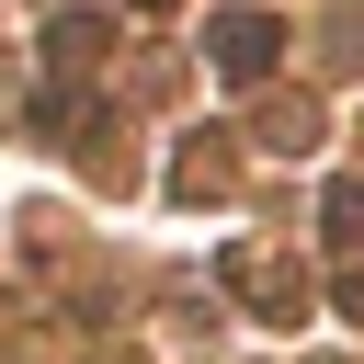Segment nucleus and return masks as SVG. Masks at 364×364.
Returning a JSON list of instances; mask_svg holds the SVG:
<instances>
[{"instance_id": "f257e3e1", "label": "nucleus", "mask_w": 364, "mask_h": 364, "mask_svg": "<svg viewBox=\"0 0 364 364\" xmlns=\"http://www.w3.org/2000/svg\"><path fill=\"white\" fill-rule=\"evenodd\" d=\"M216 273H228V296H239L250 318H273V330H296V318H307V284H296V262H284V250L239 239V250H228Z\"/></svg>"}, {"instance_id": "f03ea898", "label": "nucleus", "mask_w": 364, "mask_h": 364, "mask_svg": "<svg viewBox=\"0 0 364 364\" xmlns=\"http://www.w3.org/2000/svg\"><path fill=\"white\" fill-rule=\"evenodd\" d=\"M205 57H216L228 80H273V57H284V23H273V11H216V23H205Z\"/></svg>"}, {"instance_id": "7ed1b4c3", "label": "nucleus", "mask_w": 364, "mask_h": 364, "mask_svg": "<svg viewBox=\"0 0 364 364\" xmlns=\"http://www.w3.org/2000/svg\"><path fill=\"white\" fill-rule=\"evenodd\" d=\"M228 171H239V136H228V125H193V136L171 148V182H159V193H171V205H216Z\"/></svg>"}, {"instance_id": "20e7f679", "label": "nucleus", "mask_w": 364, "mask_h": 364, "mask_svg": "<svg viewBox=\"0 0 364 364\" xmlns=\"http://www.w3.org/2000/svg\"><path fill=\"white\" fill-rule=\"evenodd\" d=\"M102 46H114V34H102L91 11H57V23H46V68H57V80H80V68H102Z\"/></svg>"}, {"instance_id": "39448f33", "label": "nucleus", "mask_w": 364, "mask_h": 364, "mask_svg": "<svg viewBox=\"0 0 364 364\" xmlns=\"http://www.w3.org/2000/svg\"><path fill=\"white\" fill-rule=\"evenodd\" d=\"M250 148H284V159L318 148V102H262V114H250Z\"/></svg>"}, {"instance_id": "423d86ee", "label": "nucleus", "mask_w": 364, "mask_h": 364, "mask_svg": "<svg viewBox=\"0 0 364 364\" xmlns=\"http://www.w3.org/2000/svg\"><path fill=\"white\" fill-rule=\"evenodd\" d=\"M318 239L330 250H364V182H330L318 193Z\"/></svg>"}, {"instance_id": "0eeeda50", "label": "nucleus", "mask_w": 364, "mask_h": 364, "mask_svg": "<svg viewBox=\"0 0 364 364\" xmlns=\"http://www.w3.org/2000/svg\"><path fill=\"white\" fill-rule=\"evenodd\" d=\"M330 57H364V11H341V23H330Z\"/></svg>"}, {"instance_id": "6e6552de", "label": "nucleus", "mask_w": 364, "mask_h": 364, "mask_svg": "<svg viewBox=\"0 0 364 364\" xmlns=\"http://www.w3.org/2000/svg\"><path fill=\"white\" fill-rule=\"evenodd\" d=\"M330 307H341V318H364V273H330Z\"/></svg>"}, {"instance_id": "1a4fd4ad", "label": "nucleus", "mask_w": 364, "mask_h": 364, "mask_svg": "<svg viewBox=\"0 0 364 364\" xmlns=\"http://www.w3.org/2000/svg\"><path fill=\"white\" fill-rule=\"evenodd\" d=\"M136 11H171V0H136Z\"/></svg>"}]
</instances>
